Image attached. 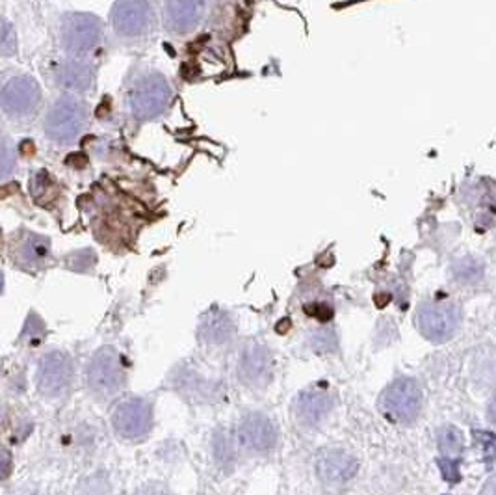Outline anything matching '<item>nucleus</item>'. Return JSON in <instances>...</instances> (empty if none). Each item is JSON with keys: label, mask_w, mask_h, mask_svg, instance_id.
Segmentation results:
<instances>
[{"label": "nucleus", "mask_w": 496, "mask_h": 495, "mask_svg": "<svg viewBox=\"0 0 496 495\" xmlns=\"http://www.w3.org/2000/svg\"><path fill=\"white\" fill-rule=\"evenodd\" d=\"M476 439H478V443L481 445V449H483L485 460H487V455H489V452H490V458H496V438L493 436V434H487V432L476 434Z\"/></svg>", "instance_id": "21"}, {"label": "nucleus", "mask_w": 496, "mask_h": 495, "mask_svg": "<svg viewBox=\"0 0 496 495\" xmlns=\"http://www.w3.org/2000/svg\"><path fill=\"white\" fill-rule=\"evenodd\" d=\"M305 310L307 313H311V315L318 317V319H322V321H329V319H331V313H333L327 305H314V307H305Z\"/></svg>", "instance_id": "23"}, {"label": "nucleus", "mask_w": 496, "mask_h": 495, "mask_svg": "<svg viewBox=\"0 0 496 495\" xmlns=\"http://www.w3.org/2000/svg\"><path fill=\"white\" fill-rule=\"evenodd\" d=\"M111 425L119 438L141 439L153 425V408L144 399H127L117 406L111 416Z\"/></svg>", "instance_id": "5"}, {"label": "nucleus", "mask_w": 496, "mask_h": 495, "mask_svg": "<svg viewBox=\"0 0 496 495\" xmlns=\"http://www.w3.org/2000/svg\"><path fill=\"white\" fill-rule=\"evenodd\" d=\"M102 34L100 21L89 13H71L61 26L63 47L71 54H84L97 47Z\"/></svg>", "instance_id": "6"}, {"label": "nucleus", "mask_w": 496, "mask_h": 495, "mask_svg": "<svg viewBox=\"0 0 496 495\" xmlns=\"http://www.w3.org/2000/svg\"><path fill=\"white\" fill-rule=\"evenodd\" d=\"M489 419L496 425V397L493 400H490V406H489Z\"/></svg>", "instance_id": "26"}, {"label": "nucleus", "mask_w": 496, "mask_h": 495, "mask_svg": "<svg viewBox=\"0 0 496 495\" xmlns=\"http://www.w3.org/2000/svg\"><path fill=\"white\" fill-rule=\"evenodd\" d=\"M234 324L231 317L223 311H212L205 317V321L201 324V335L206 343L223 344L233 337Z\"/></svg>", "instance_id": "17"}, {"label": "nucleus", "mask_w": 496, "mask_h": 495, "mask_svg": "<svg viewBox=\"0 0 496 495\" xmlns=\"http://www.w3.org/2000/svg\"><path fill=\"white\" fill-rule=\"evenodd\" d=\"M153 12L147 0H117L111 10V24L117 34L139 36L149 29Z\"/></svg>", "instance_id": "9"}, {"label": "nucleus", "mask_w": 496, "mask_h": 495, "mask_svg": "<svg viewBox=\"0 0 496 495\" xmlns=\"http://www.w3.org/2000/svg\"><path fill=\"white\" fill-rule=\"evenodd\" d=\"M21 255L26 263H39V261L47 259V255H49V241L41 238V236H30L24 242V246H22Z\"/></svg>", "instance_id": "19"}, {"label": "nucleus", "mask_w": 496, "mask_h": 495, "mask_svg": "<svg viewBox=\"0 0 496 495\" xmlns=\"http://www.w3.org/2000/svg\"><path fill=\"white\" fill-rule=\"evenodd\" d=\"M463 447H465V439L459 428L456 427H446L440 430L439 434V449L442 455H446L448 458L461 455Z\"/></svg>", "instance_id": "18"}, {"label": "nucleus", "mask_w": 496, "mask_h": 495, "mask_svg": "<svg viewBox=\"0 0 496 495\" xmlns=\"http://www.w3.org/2000/svg\"><path fill=\"white\" fill-rule=\"evenodd\" d=\"M125 371L121 365V356L111 346H104L89 361L88 383L91 391L100 397H111L119 393L125 386Z\"/></svg>", "instance_id": "2"}, {"label": "nucleus", "mask_w": 496, "mask_h": 495, "mask_svg": "<svg viewBox=\"0 0 496 495\" xmlns=\"http://www.w3.org/2000/svg\"><path fill=\"white\" fill-rule=\"evenodd\" d=\"M270 352L264 346H249L245 350V354L242 356L238 365V374L242 378V382L247 386H264L270 380Z\"/></svg>", "instance_id": "14"}, {"label": "nucleus", "mask_w": 496, "mask_h": 495, "mask_svg": "<svg viewBox=\"0 0 496 495\" xmlns=\"http://www.w3.org/2000/svg\"><path fill=\"white\" fill-rule=\"evenodd\" d=\"M381 411L394 422L414 421L422 408V389L414 378H398L381 395Z\"/></svg>", "instance_id": "1"}, {"label": "nucleus", "mask_w": 496, "mask_h": 495, "mask_svg": "<svg viewBox=\"0 0 496 495\" xmlns=\"http://www.w3.org/2000/svg\"><path fill=\"white\" fill-rule=\"evenodd\" d=\"M136 495H171V494H169L164 486H160V484H149V486H145V488L139 489Z\"/></svg>", "instance_id": "24"}, {"label": "nucleus", "mask_w": 496, "mask_h": 495, "mask_svg": "<svg viewBox=\"0 0 496 495\" xmlns=\"http://www.w3.org/2000/svg\"><path fill=\"white\" fill-rule=\"evenodd\" d=\"M75 376L72 360L63 352H50L38 367V388L45 397H60L69 389Z\"/></svg>", "instance_id": "7"}, {"label": "nucleus", "mask_w": 496, "mask_h": 495, "mask_svg": "<svg viewBox=\"0 0 496 495\" xmlns=\"http://www.w3.org/2000/svg\"><path fill=\"white\" fill-rule=\"evenodd\" d=\"M86 125V107L82 101L72 97H65L50 108L49 116L45 119L47 135L56 142L77 140Z\"/></svg>", "instance_id": "3"}, {"label": "nucleus", "mask_w": 496, "mask_h": 495, "mask_svg": "<svg viewBox=\"0 0 496 495\" xmlns=\"http://www.w3.org/2000/svg\"><path fill=\"white\" fill-rule=\"evenodd\" d=\"M461 313L454 305L426 304L418 310V328L424 337L433 343H444L456 333Z\"/></svg>", "instance_id": "8"}, {"label": "nucleus", "mask_w": 496, "mask_h": 495, "mask_svg": "<svg viewBox=\"0 0 496 495\" xmlns=\"http://www.w3.org/2000/svg\"><path fill=\"white\" fill-rule=\"evenodd\" d=\"M10 26H8V23H4V32H2V51L4 52H10Z\"/></svg>", "instance_id": "25"}, {"label": "nucleus", "mask_w": 496, "mask_h": 495, "mask_svg": "<svg viewBox=\"0 0 496 495\" xmlns=\"http://www.w3.org/2000/svg\"><path fill=\"white\" fill-rule=\"evenodd\" d=\"M8 473H10V455H8V452L4 450V473H2V475H4V478L8 477Z\"/></svg>", "instance_id": "27"}, {"label": "nucleus", "mask_w": 496, "mask_h": 495, "mask_svg": "<svg viewBox=\"0 0 496 495\" xmlns=\"http://www.w3.org/2000/svg\"><path fill=\"white\" fill-rule=\"evenodd\" d=\"M58 82L63 90L88 91L93 86V71L82 62H67L58 69Z\"/></svg>", "instance_id": "16"}, {"label": "nucleus", "mask_w": 496, "mask_h": 495, "mask_svg": "<svg viewBox=\"0 0 496 495\" xmlns=\"http://www.w3.org/2000/svg\"><path fill=\"white\" fill-rule=\"evenodd\" d=\"M171 97L167 80L158 73H150L139 80L130 93V110L138 119H149L164 112Z\"/></svg>", "instance_id": "4"}, {"label": "nucleus", "mask_w": 496, "mask_h": 495, "mask_svg": "<svg viewBox=\"0 0 496 495\" xmlns=\"http://www.w3.org/2000/svg\"><path fill=\"white\" fill-rule=\"evenodd\" d=\"M39 105V86L28 77L11 79L2 90V108L10 116L22 118L32 114Z\"/></svg>", "instance_id": "10"}, {"label": "nucleus", "mask_w": 496, "mask_h": 495, "mask_svg": "<svg viewBox=\"0 0 496 495\" xmlns=\"http://www.w3.org/2000/svg\"><path fill=\"white\" fill-rule=\"evenodd\" d=\"M454 274H456V277L459 280V282H465V283L476 282V280H479L481 274H483V266H481V263H478L476 259L467 257V259H461L456 266H454Z\"/></svg>", "instance_id": "20"}, {"label": "nucleus", "mask_w": 496, "mask_h": 495, "mask_svg": "<svg viewBox=\"0 0 496 495\" xmlns=\"http://www.w3.org/2000/svg\"><path fill=\"white\" fill-rule=\"evenodd\" d=\"M329 410H331V397L325 391L309 389L303 391L294 402L295 422L307 428L318 427L327 417Z\"/></svg>", "instance_id": "13"}, {"label": "nucleus", "mask_w": 496, "mask_h": 495, "mask_svg": "<svg viewBox=\"0 0 496 495\" xmlns=\"http://www.w3.org/2000/svg\"><path fill=\"white\" fill-rule=\"evenodd\" d=\"M205 0H167L166 17L167 23L177 32H188L195 29L203 19Z\"/></svg>", "instance_id": "15"}, {"label": "nucleus", "mask_w": 496, "mask_h": 495, "mask_svg": "<svg viewBox=\"0 0 496 495\" xmlns=\"http://www.w3.org/2000/svg\"><path fill=\"white\" fill-rule=\"evenodd\" d=\"M329 339H334L333 333H331V330H316L314 332V337H312V344H314V349H329Z\"/></svg>", "instance_id": "22"}, {"label": "nucleus", "mask_w": 496, "mask_h": 495, "mask_svg": "<svg viewBox=\"0 0 496 495\" xmlns=\"http://www.w3.org/2000/svg\"><path fill=\"white\" fill-rule=\"evenodd\" d=\"M238 438L245 449L262 455L273 449V445L277 441V432L268 417L255 413V416L245 417L244 422L240 425Z\"/></svg>", "instance_id": "12"}, {"label": "nucleus", "mask_w": 496, "mask_h": 495, "mask_svg": "<svg viewBox=\"0 0 496 495\" xmlns=\"http://www.w3.org/2000/svg\"><path fill=\"white\" fill-rule=\"evenodd\" d=\"M359 464L344 450L325 449L316 458V473L323 482L344 484L357 475Z\"/></svg>", "instance_id": "11"}]
</instances>
